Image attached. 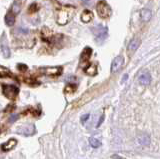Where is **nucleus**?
<instances>
[{
	"instance_id": "f257e3e1",
	"label": "nucleus",
	"mask_w": 160,
	"mask_h": 159,
	"mask_svg": "<svg viewBox=\"0 0 160 159\" xmlns=\"http://www.w3.org/2000/svg\"><path fill=\"white\" fill-rule=\"evenodd\" d=\"M74 13V9L72 7H64L59 10L57 16V23L59 25H65L71 19Z\"/></svg>"
},
{
	"instance_id": "f03ea898",
	"label": "nucleus",
	"mask_w": 160,
	"mask_h": 159,
	"mask_svg": "<svg viewBox=\"0 0 160 159\" xmlns=\"http://www.w3.org/2000/svg\"><path fill=\"white\" fill-rule=\"evenodd\" d=\"M96 10H97L98 15L101 18L106 19L111 15V8H110L108 4L105 3L104 1H100L97 3Z\"/></svg>"
},
{
	"instance_id": "7ed1b4c3",
	"label": "nucleus",
	"mask_w": 160,
	"mask_h": 159,
	"mask_svg": "<svg viewBox=\"0 0 160 159\" xmlns=\"http://www.w3.org/2000/svg\"><path fill=\"white\" fill-rule=\"evenodd\" d=\"M19 89L14 85H3V93L8 99H14L17 96Z\"/></svg>"
},
{
	"instance_id": "20e7f679",
	"label": "nucleus",
	"mask_w": 160,
	"mask_h": 159,
	"mask_svg": "<svg viewBox=\"0 0 160 159\" xmlns=\"http://www.w3.org/2000/svg\"><path fill=\"white\" fill-rule=\"evenodd\" d=\"M0 49H1L2 54L5 58H8L10 56V48H9V44L7 41V38L3 35L0 37Z\"/></svg>"
},
{
	"instance_id": "39448f33",
	"label": "nucleus",
	"mask_w": 160,
	"mask_h": 159,
	"mask_svg": "<svg viewBox=\"0 0 160 159\" xmlns=\"http://www.w3.org/2000/svg\"><path fill=\"white\" fill-rule=\"evenodd\" d=\"M16 132L18 134H21V135H24V136H29V135H32L35 132V126L32 125V124H30V125H25V126H22V127H19Z\"/></svg>"
},
{
	"instance_id": "423d86ee",
	"label": "nucleus",
	"mask_w": 160,
	"mask_h": 159,
	"mask_svg": "<svg viewBox=\"0 0 160 159\" xmlns=\"http://www.w3.org/2000/svg\"><path fill=\"white\" fill-rule=\"evenodd\" d=\"M123 63H124V58L122 56H117L112 61V64H111V72L112 73H115V72H117L118 70H120V68L123 66Z\"/></svg>"
},
{
	"instance_id": "0eeeda50",
	"label": "nucleus",
	"mask_w": 160,
	"mask_h": 159,
	"mask_svg": "<svg viewBox=\"0 0 160 159\" xmlns=\"http://www.w3.org/2000/svg\"><path fill=\"white\" fill-rule=\"evenodd\" d=\"M93 31H94L95 36H96V39H97L98 41L103 40V39L107 36V29L102 27L101 25H99L98 27L93 29Z\"/></svg>"
},
{
	"instance_id": "6e6552de",
	"label": "nucleus",
	"mask_w": 160,
	"mask_h": 159,
	"mask_svg": "<svg viewBox=\"0 0 160 159\" xmlns=\"http://www.w3.org/2000/svg\"><path fill=\"white\" fill-rule=\"evenodd\" d=\"M62 71L61 67H46V68H41V72H43L46 75L50 76H56L59 75Z\"/></svg>"
},
{
	"instance_id": "1a4fd4ad",
	"label": "nucleus",
	"mask_w": 160,
	"mask_h": 159,
	"mask_svg": "<svg viewBox=\"0 0 160 159\" xmlns=\"http://www.w3.org/2000/svg\"><path fill=\"white\" fill-rule=\"evenodd\" d=\"M16 144H17L16 139H9L7 142H5V143L2 144L1 149H2V151H9V150H11V149H13L15 146H16Z\"/></svg>"
},
{
	"instance_id": "9d476101",
	"label": "nucleus",
	"mask_w": 160,
	"mask_h": 159,
	"mask_svg": "<svg viewBox=\"0 0 160 159\" xmlns=\"http://www.w3.org/2000/svg\"><path fill=\"white\" fill-rule=\"evenodd\" d=\"M138 81L141 85H148V84L151 82V75H150L148 72H144L139 76Z\"/></svg>"
},
{
	"instance_id": "9b49d317",
	"label": "nucleus",
	"mask_w": 160,
	"mask_h": 159,
	"mask_svg": "<svg viewBox=\"0 0 160 159\" xmlns=\"http://www.w3.org/2000/svg\"><path fill=\"white\" fill-rule=\"evenodd\" d=\"M91 53H92L91 48L86 47L83 50V52L81 53V56H80V61H81V62H87L89 60L90 56H91Z\"/></svg>"
},
{
	"instance_id": "f8f14e48",
	"label": "nucleus",
	"mask_w": 160,
	"mask_h": 159,
	"mask_svg": "<svg viewBox=\"0 0 160 159\" xmlns=\"http://www.w3.org/2000/svg\"><path fill=\"white\" fill-rule=\"evenodd\" d=\"M93 18V13L90 10H84L81 14V20L84 23H88L92 20Z\"/></svg>"
},
{
	"instance_id": "ddd939ff",
	"label": "nucleus",
	"mask_w": 160,
	"mask_h": 159,
	"mask_svg": "<svg viewBox=\"0 0 160 159\" xmlns=\"http://www.w3.org/2000/svg\"><path fill=\"white\" fill-rule=\"evenodd\" d=\"M140 45V40L137 38H134L130 41L129 45H128V51L130 52H134L135 50H137V48Z\"/></svg>"
},
{
	"instance_id": "4468645a",
	"label": "nucleus",
	"mask_w": 160,
	"mask_h": 159,
	"mask_svg": "<svg viewBox=\"0 0 160 159\" xmlns=\"http://www.w3.org/2000/svg\"><path fill=\"white\" fill-rule=\"evenodd\" d=\"M5 23H6V25H8L10 27L14 25V23H15V15L12 12H8L6 14V16H5Z\"/></svg>"
},
{
	"instance_id": "2eb2a0df",
	"label": "nucleus",
	"mask_w": 160,
	"mask_h": 159,
	"mask_svg": "<svg viewBox=\"0 0 160 159\" xmlns=\"http://www.w3.org/2000/svg\"><path fill=\"white\" fill-rule=\"evenodd\" d=\"M138 143L141 144L142 146H148L150 144V138L146 134H142L138 137Z\"/></svg>"
},
{
	"instance_id": "dca6fc26",
	"label": "nucleus",
	"mask_w": 160,
	"mask_h": 159,
	"mask_svg": "<svg viewBox=\"0 0 160 159\" xmlns=\"http://www.w3.org/2000/svg\"><path fill=\"white\" fill-rule=\"evenodd\" d=\"M140 16H141L143 21H149L150 18L152 16V13L150 10H148V9H143L141 13H140Z\"/></svg>"
},
{
	"instance_id": "f3484780",
	"label": "nucleus",
	"mask_w": 160,
	"mask_h": 159,
	"mask_svg": "<svg viewBox=\"0 0 160 159\" xmlns=\"http://www.w3.org/2000/svg\"><path fill=\"white\" fill-rule=\"evenodd\" d=\"M84 71H85V73H87L88 75L93 76V75H95V74H96L97 69H96V66H95V65H89L87 68H85Z\"/></svg>"
},
{
	"instance_id": "a211bd4d",
	"label": "nucleus",
	"mask_w": 160,
	"mask_h": 159,
	"mask_svg": "<svg viewBox=\"0 0 160 159\" xmlns=\"http://www.w3.org/2000/svg\"><path fill=\"white\" fill-rule=\"evenodd\" d=\"M89 143H90V145H91V147H93V148H98V147H100V145H101V142H100L98 139L93 138V137L89 139Z\"/></svg>"
},
{
	"instance_id": "6ab92c4d",
	"label": "nucleus",
	"mask_w": 160,
	"mask_h": 159,
	"mask_svg": "<svg viewBox=\"0 0 160 159\" xmlns=\"http://www.w3.org/2000/svg\"><path fill=\"white\" fill-rule=\"evenodd\" d=\"M10 76V72L8 69H6L3 66H0V77H8Z\"/></svg>"
},
{
	"instance_id": "aec40b11",
	"label": "nucleus",
	"mask_w": 160,
	"mask_h": 159,
	"mask_svg": "<svg viewBox=\"0 0 160 159\" xmlns=\"http://www.w3.org/2000/svg\"><path fill=\"white\" fill-rule=\"evenodd\" d=\"M76 90V86L74 84H68V85L65 87V92L66 93H73Z\"/></svg>"
},
{
	"instance_id": "412c9836",
	"label": "nucleus",
	"mask_w": 160,
	"mask_h": 159,
	"mask_svg": "<svg viewBox=\"0 0 160 159\" xmlns=\"http://www.w3.org/2000/svg\"><path fill=\"white\" fill-rule=\"evenodd\" d=\"M38 9H39V6L37 5V3H32L28 8V12L29 13H35Z\"/></svg>"
},
{
	"instance_id": "4be33fe9",
	"label": "nucleus",
	"mask_w": 160,
	"mask_h": 159,
	"mask_svg": "<svg viewBox=\"0 0 160 159\" xmlns=\"http://www.w3.org/2000/svg\"><path fill=\"white\" fill-rule=\"evenodd\" d=\"M26 1V0H14V6H18V7H21L22 4Z\"/></svg>"
},
{
	"instance_id": "5701e85b",
	"label": "nucleus",
	"mask_w": 160,
	"mask_h": 159,
	"mask_svg": "<svg viewBox=\"0 0 160 159\" xmlns=\"http://www.w3.org/2000/svg\"><path fill=\"white\" fill-rule=\"evenodd\" d=\"M89 114H85V115H83L82 117H81V122L84 124L85 123V121H87L88 120V119H89Z\"/></svg>"
},
{
	"instance_id": "b1692460",
	"label": "nucleus",
	"mask_w": 160,
	"mask_h": 159,
	"mask_svg": "<svg viewBox=\"0 0 160 159\" xmlns=\"http://www.w3.org/2000/svg\"><path fill=\"white\" fill-rule=\"evenodd\" d=\"M17 119H18V115L16 114V115L11 116V118H10L9 120H10V122H13V121H15V120H17Z\"/></svg>"
},
{
	"instance_id": "393cba45",
	"label": "nucleus",
	"mask_w": 160,
	"mask_h": 159,
	"mask_svg": "<svg viewBox=\"0 0 160 159\" xmlns=\"http://www.w3.org/2000/svg\"><path fill=\"white\" fill-rule=\"evenodd\" d=\"M19 31L24 32V33H28V29H27V28H22V27H20V28H19Z\"/></svg>"
},
{
	"instance_id": "a878e982",
	"label": "nucleus",
	"mask_w": 160,
	"mask_h": 159,
	"mask_svg": "<svg viewBox=\"0 0 160 159\" xmlns=\"http://www.w3.org/2000/svg\"><path fill=\"white\" fill-rule=\"evenodd\" d=\"M102 121H103V116H101V118H100V120H99V122H98V124H97V127L100 126V124H101Z\"/></svg>"
},
{
	"instance_id": "bb28decb",
	"label": "nucleus",
	"mask_w": 160,
	"mask_h": 159,
	"mask_svg": "<svg viewBox=\"0 0 160 159\" xmlns=\"http://www.w3.org/2000/svg\"><path fill=\"white\" fill-rule=\"evenodd\" d=\"M89 1H90V0H82L83 4H88V3H89Z\"/></svg>"
}]
</instances>
